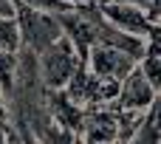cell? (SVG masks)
I'll return each mask as SVG.
<instances>
[{
	"instance_id": "obj_4",
	"label": "cell",
	"mask_w": 161,
	"mask_h": 144,
	"mask_svg": "<svg viewBox=\"0 0 161 144\" xmlns=\"http://www.w3.org/2000/svg\"><path fill=\"white\" fill-rule=\"evenodd\" d=\"M102 14H105V20L113 28H119L125 34H133V37H144L147 40L158 28L153 23V17L133 0H108V3H102Z\"/></svg>"
},
{
	"instance_id": "obj_3",
	"label": "cell",
	"mask_w": 161,
	"mask_h": 144,
	"mask_svg": "<svg viewBox=\"0 0 161 144\" xmlns=\"http://www.w3.org/2000/svg\"><path fill=\"white\" fill-rule=\"evenodd\" d=\"M85 65L99 76V79H110V82H122L136 65H139V57L119 48V45H108V42H99L88 51L85 57Z\"/></svg>"
},
{
	"instance_id": "obj_14",
	"label": "cell",
	"mask_w": 161,
	"mask_h": 144,
	"mask_svg": "<svg viewBox=\"0 0 161 144\" xmlns=\"http://www.w3.org/2000/svg\"><path fill=\"white\" fill-rule=\"evenodd\" d=\"M158 144H161V139H158Z\"/></svg>"
},
{
	"instance_id": "obj_6",
	"label": "cell",
	"mask_w": 161,
	"mask_h": 144,
	"mask_svg": "<svg viewBox=\"0 0 161 144\" xmlns=\"http://www.w3.org/2000/svg\"><path fill=\"white\" fill-rule=\"evenodd\" d=\"M139 68L144 71V76L156 88H161V34H158V28H156V34L147 37V45H144V54L139 59Z\"/></svg>"
},
{
	"instance_id": "obj_9",
	"label": "cell",
	"mask_w": 161,
	"mask_h": 144,
	"mask_svg": "<svg viewBox=\"0 0 161 144\" xmlns=\"http://www.w3.org/2000/svg\"><path fill=\"white\" fill-rule=\"evenodd\" d=\"M42 144H82L79 136L71 130V127H62V125H51L45 127V139Z\"/></svg>"
},
{
	"instance_id": "obj_5",
	"label": "cell",
	"mask_w": 161,
	"mask_h": 144,
	"mask_svg": "<svg viewBox=\"0 0 161 144\" xmlns=\"http://www.w3.org/2000/svg\"><path fill=\"white\" fill-rule=\"evenodd\" d=\"M156 93H158V88L144 76V71L136 65L122 82H119V93H116V105H119V110H125V113H147L150 110V105H153V99H156Z\"/></svg>"
},
{
	"instance_id": "obj_13",
	"label": "cell",
	"mask_w": 161,
	"mask_h": 144,
	"mask_svg": "<svg viewBox=\"0 0 161 144\" xmlns=\"http://www.w3.org/2000/svg\"><path fill=\"white\" fill-rule=\"evenodd\" d=\"M3 88H0V122H6V99H3Z\"/></svg>"
},
{
	"instance_id": "obj_7",
	"label": "cell",
	"mask_w": 161,
	"mask_h": 144,
	"mask_svg": "<svg viewBox=\"0 0 161 144\" xmlns=\"http://www.w3.org/2000/svg\"><path fill=\"white\" fill-rule=\"evenodd\" d=\"M17 54L20 51H3L0 48V88H3L6 96L14 91V82H17V71H20Z\"/></svg>"
},
{
	"instance_id": "obj_1",
	"label": "cell",
	"mask_w": 161,
	"mask_h": 144,
	"mask_svg": "<svg viewBox=\"0 0 161 144\" xmlns=\"http://www.w3.org/2000/svg\"><path fill=\"white\" fill-rule=\"evenodd\" d=\"M79 65H82V57L68 37H59L54 45H48L42 54H37V68H40L42 85L48 91H65L68 82L74 79V74L79 71Z\"/></svg>"
},
{
	"instance_id": "obj_11",
	"label": "cell",
	"mask_w": 161,
	"mask_h": 144,
	"mask_svg": "<svg viewBox=\"0 0 161 144\" xmlns=\"http://www.w3.org/2000/svg\"><path fill=\"white\" fill-rule=\"evenodd\" d=\"M17 133H20V139H23V144H42V139L31 130V127H25V125H20L17 127Z\"/></svg>"
},
{
	"instance_id": "obj_8",
	"label": "cell",
	"mask_w": 161,
	"mask_h": 144,
	"mask_svg": "<svg viewBox=\"0 0 161 144\" xmlns=\"http://www.w3.org/2000/svg\"><path fill=\"white\" fill-rule=\"evenodd\" d=\"M0 48H3V51H20V48H23L17 14H14V17L0 14Z\"/></svg>"
},
{
	"instance_id": "obj_10",
	"label": "cell",
	"mask_w": 161,
	"mask_h": 144,
	"mask_svg": "<svg viewBox=\"0 0 161 144\" xmlns=\"http://www.w3.org/2000/svg\"><path fill=\"white\" fill-rule=\"evenodd\" d=\"M147 125L156 133H161V88L156 93V99H153V105H150V110H147Z\"/></svg>"
},
{
	"instance_id": "obj_2",
	"label": "cell",
	"mask_w": 161,
	"mask_h": 144,
	"mask_svg": "<svg viewBox=\"0 0 161 144\" xmlns=\"http://www.w3.org/2000/svg\"><path fill=\"white\" fill-rule=\"evenodd\" d=\"M17 23H20V37H23V48L28 54H42L48 45H54L59 37H65L59 14H45V11H34L25 6H17Z\"/></svg>"
},
{
	"instance_id": "obj_12",
	"label": "cell",
	"mask_w": 161,
	"mask_h": 144,
	"mask_svg": "<svg viewBox=\"0 0 161 144\" xmlns=\"http://www.w3.org/2000/svg\"><path fill=\"white\" fill-rule=\"evenodd\" d=\"M0 14L14 17V14H17V3H14V0H0Z\"/></svg>"
}]
</instances>
